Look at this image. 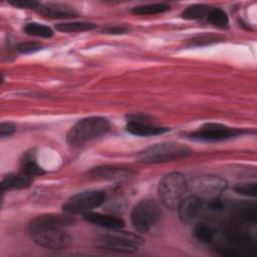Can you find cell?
Here are the masks:
<instances>
[{
	"instance_id": "obj_16",
	"label": "cell",
	"mask_w": 257,
	"mask_h": 257,
	"mask_svg": "<svg viewBox=\"0 0 257 257\" xmlns=\"http://www.w3.org/2000/svg\"><path fill=\"white\" fill-rule=\"evenodd\" d=\"M32 183H33L32 177L22 172L20 174L11 173L6 175L2 180V183H1L2 192L26 189V188H29L32 185Z\"/></svg>"
},
{
	"instance_id": "obj_22",
	"label": "cell",
	"mask_w": 257,
	"mask_h": 257,
	"mask_svg": "<svg viewBox=\"0 0 257 257\" xmlns=\"http://www.w3.org/2000/svg\"><path fill=\"white\" fill-rule=\"evenodd\" d=\"M209 10H210V7L205 4H194V5L188 6L182 12V17L188 20L201 19L207 16Z\"/></svg>"
},
{
	"instance_id": "obj_27",
	"label": "cell",
	"mask_w": 257,
	"mask_h": 257,
	"mask_svg": "<svg viewBox=\"0 0 257 257\" xmlns=\"http://www.w3.org/2000/svg\"><path fill=\"white\" fill-rule=\"evenodd\" d=\"M9 3L18 8H36L40 4L35 0H9Z\"/></svg>"
},
{
	"instance_id": "obj_26",
	"label": "cell",
	"mask_w": 257,
	"mask_h": 257,
	"mask_svg": "<svg viewBox=\"0 0 257 257\" xmlns=\"http://www.w3.org/2000/svg\"><path fill=\"white\" fill-rule=\"evenodd\" d=\"M16 132V125L11 121H2L0 123V137L6 138L12 136Z\"/></svg>"
},
{
	"instance_id": "obj_23",
	"label": "cell",
	"mask_w": 257,
	"mask_h": 257,
	"mask_svg": "<svg viewBox=\"0 0 257 257\" xmlns=\"http://www.w3.org/2000/svg\"><path fill=\"white\" fill-rule=\"evenodd\" d=\"M234 190L245 196H250V197H256L257 193V185L256 183H244V184H238L234 187Z\"/></svg>"
},
{
	"instance_id": "obj_18",
	"label": "cell",
	"mask_w": 257,
	"mask_h": 257,
	"mask_svg": "<svg viewBox=\"0 0 257 257\" xmlns=\"http://www.w3.org/2000/svg\"><path fill=\"white\" fill-rule=\"evenodd\" d=\"M56 30L65 33L72 32H84L90 31L95 28V24L86 21H72V22H60L55 25Z\"/></svg>"
},
{
	"instance_id": "obj_28",
	"label": "cell",
	"mask_w": 257,
	"mask_h": 257,
	"mask_svg": "<svg viewBox=\"0 0 257 257\" xmlns=\"http://www.w3.org/2000/svg\"><path fill=\"white\" fill-rule=\"evenodd\" d=\"M127 27L125 26H120V25H114V26H109L105 29V31L107 33H111V34H122L127 32Z\"/></svg>"
},
{
	"instance_id": "obj_15",
	"label": "cell",
	"mask_w": 257,
	"mask_h": 257,
	"mask_svg": "<svg viewBox=\"0 0 257 257\" xmlns=\"http://www.w3.org/2000/svg\"><path fill=\"white\" fill-rule=\"evenodd\" d=\"M38 12L51 19H67L77 16V12L70 6L59 3H47L38 7Z\"/></svg>"
},
{
	"instance_id": "obj_19",
	"label": "cell",
	"mask_w": 257,
	"mask_h": 257,
	"mask_svg": "<svg viewBox=\"0 0 257 257\" xmlns=\"http://www.w3.org/2000/svg\"><path fill=\"white\" fill-rule=\"evenodd\" d=\"M170 5L166 3H153L134 7L131 11L136 15H154L170 10Z\"/></svg>"
},
{
	"instance_id": "obj_1",
	"label": "cell",
	"mask_w": 257,
	"mask_h": 257,
	"mask_svg": "<svg viewBox=\"0 0 257 257\" xmlns=\"http://www.w3.org/2000/svg\"><path fill=\"white\" fill-rule=\"evenodd\" d=\"M192 151L177 142H162L139 153L137 160L142 164H164L189 157Z\"/></svg>"
},
{
	"instance_id": "obj_11",
	"label": "cell",
	"mask_w": 257,
	"mask_h": 257,
	"mask_svg": "<svg viewBox=\"0 0 257 257\" xmlns=\"http://www.w3.org/2000/svg\"><path fill=\"white\" fill-rule=\"evenodd\" d=\"M204 201L195 195H191L181 202L178 207L180 219L184 223H193L203 215Z\"/></svg>"
},
{
	"instance_id": "obj_6",
	"label": "cell",
	"mask_w": 257,
	"mask_h": 257,
	"mask_svg": "<svg viewBox=\"0 0 257 257\" xmlns=\"http://www.w3.org/2000/svg\"><path fill=\"white\" fill-rule=\"evenodd\" d=\"M160 205L152 199L141 200L131 212V223L139 233H148L161 219Z\"/></svg>"
},
{
	"instance_id": "obj_9",
	"label": "cell",
	"mask_w": 257,
	"mask_h": 257,
	"mask_svg": "<svg viewBox=\"0 0 257 257\" xmlns=\"http://www.w3.org/2000/svg\"><path fill=\"white\" fill-rule=\"evenodd\" d=\"M242 133L243 131L237 127H231L216 122H207L195 132H192L189 137L197 141L220 142L238 137Z\"/></svg>"
},
{
	"instance_id": "obj_8",
	"label": "cell",
	"mask_w": 257,
	"mask_h": 257,
	"mask_svg": "<svg viewBox=\"0 0 257 257\" xmlns=\"http://www.w3.org/2000/svg\"><path fill=\"white\" fill-rule=\"evenodd\" d=\"M192 195L197 196L204 202L220 198L227 190L228 183L225 179L216 175H203L197 177L190 185Z\"/></svg>"
},
{
	"instance_id": "obj_3",
	"label": "cell",
	"mask_w": 257,
	"mask_h": 257,
	"mask_svg": "<svg viewBox=\"0 0 257 257\" xmlns=\"http://www.w3.org/2000/svg\"><path fill=\"white\" fill-rule=\"evenodd\" d=\"M188 188L185 176L179 172H172L165 175L159 182L158 196L167 209L176 210L184 200Z\"/></svg>"
},
{
	"instance_id": "obj_2",
	"label": "cell",
	"mask_w": 257,
	"mask_h": 257,
	"mask_svg": "<svg viewBox=\"0 0 257 257\" xmlns=\"http://www.w3.org/2000/svg\"><path fill=\"white\" fill-rule=\"evenodd\" d=\"M110 128L107 118L102 116H88L79 119L66 135V142L73 147L82 146L104 134Z\"/></svg>"
},
{
	"instance_id": "obj_4",
	"label": "cell",
	"mask_w": 257,
	"mask_h": 257,
	"mask_svg": "<svg viewBox=\"0 0 257 257\" xmlns=\"http://www.w3.org/2000/svg\"><path fill=\"white\" fill-rule=\"evenodd\" d=\"M27 233L35 244L50 250H62L71 243L70 236L59 227L27 226Z\"/></svg>"
},
{
	"instance_id": "obj_17",
	"label": "cell",
	"mask_w": 257,
	"mask_h": 257,
	"mask_svg": "<svg viewBox=\"0 0 257 257\" xmlns=\"http://www.w3.org/2000/svg\"><path fill=\"white\" fill-rule=\"evenodd\" d=\"M20 168H21L22 173H24L30 177L41 176L45 173L44 170L38 165L34 151L25 152L23 154V156L20 160Z\"/></svg>"
},
{
	"instance_id": "obj_21",
	"label": "cell",
	"mask_w": 257,
	"mask_h": 257,
	"mask_svg": "<svg viewBox=\"0 0 257 257\" xmlns=\"http://www.w3.org/2000/svg\"><path fill=\"white\" fill-rule=\"evenodd\" d=\"M206 18L209 23L219 28H226L229 24V19L226 12L218 7L210 8Z\"/></svg>"
},
{
	"instance_id": "obj_7",
	"label": "cell",
	"mask_w": 257,
	"mask_h": 257,
	"mask_svg": "<svg viewBox=\"0 0 257 257\" xmlns=\"http://www.w3.org/2000/svg\"><path fill=\"white\" fill-rule=\"evenodd\" d=\"M105 201V194L97 190H89L71 196L63 204V212L69 215L86 214L99 207Z\"/></svg>"
},
{
	"instance_id": "obj_25",
	"label": "cell",
	"mask_w": 257,
	"mask_h": 257,
	"mask_svg": "<svg viewBox=\"0 0 257 257\" xmlns=\"http://www.w3.org/2000/svg\"><path fill=\"white\" fill-rule=\"evenodd\" d=\"M41 49V44L34 41H26L21 42L17 45V50L21 53H31Z\"/></svg>"
},
{
	"instance_id": "obj_5",
	"label": "cell",
	"mask_w": 257,
	"mask_h": 257,
	"mask_svg": "<svg viewBox=\"0 0 257 257\" xmlns=\"http://www.w3.org/2000/svg\"><path fill=\"white\" fill-rule=\"evenodd\" d=\"M112 230V233H107L98 236L94 244L97 248L110 252L118 253H133L139 250L143 245V239L134 233L119 232Z\"/></svg>"
},
{
	"instance_id": "obj_14",
	"label": "cell",
	"mask_w": 257,
	"mask_h": 257,
	"mask_svg": "<svg viewBox=\"0 0 257 257\" xmlns=\"http://www.w3.org/2000/svg\"><path fill=\"white\" fill-rule=\"evenodd\" d=\"M83 218L88 223H91L93 225H96L108 230H117V229H121L124 226L123 220L114 215L88 212L83 215Z\"/></svg>"
},
{
	"instance_id": "obj_12",
	"label": "cell",
	"mask_w": 257,
	"mask_h": 257,
	"mask_svg": "<svg viewBox=\"0 0 257 257\" xmlns=\"http://www.w3.org/2000/svg\"><path fill=\"white\" fill-rule=\"evenodd\" d=\"M126 131L134 136L138 137H152L165 134L169 128L164 126H159L149 121L140 118H132L127 120Z\"/></svg>"
},
{
	"instance_id": "obj_13",
	"label": "cell",
	"mask_w": 257,
	"mask_h": 257,
	"mask_svg": "<svg viewBox=\"0 0 257 257\" xmlns=\"http://www.w3.org/2000/svg\"><path fill=\"white\" fill-rule=\"evenodd\" d=\"M74 223V219L66 214H43L32 218L27 226H52L59 228H66Z\"/></svg>"
},
{
	"instance_id": "obj_10",
	"label": "cell",
	"mask_w": 257,
	"mask_h": 257,
	"mask_svg": "<svg viewBox=\"0 0 257 257\" xmlns=\"http://www.w3.org/2000/svg\"><path fill=\"white\" fill-rule=\"evenodd\" d=\"M136 172L131 168L120 167V166H112V165H104L92 168L88 175L91 178L99 179V180H109V181H118L125 180L127 178L133 177Z\"/></svg>"
},
{
	"instance_id": "obj_20",
	"label": "cell",
	"mask_w": 257,
	"mask_h": 257,
	"mask_svg": "<svg viewBox=\"0 0 257 257\" xmlns=\"http://www.w3.org/2000/svg\"><path fill=\"white\" fill-rule=\"evenodd\" d=\"M23 30L28 35L42 37V38H50L53 35V31L50 27L38 22L26 23L23 27Z\"/></svg>"
},
{
	"instance_id": "obj_24",
	"label": "cell",
	"mask_w": 257,
	"mask_h": 257,
	"mask_svg": "<svg viewBox=\"0 0 257 257\" xmlns=\"http://www.w3.org/2000/svg\"><path fill=\"white\" fill-rule=\"evenodd\" d=\"M219 40L218 36L215 35H199L190 40V45L192 46H203L211 43H215Z\"/></svg>"
}]
</instances>
